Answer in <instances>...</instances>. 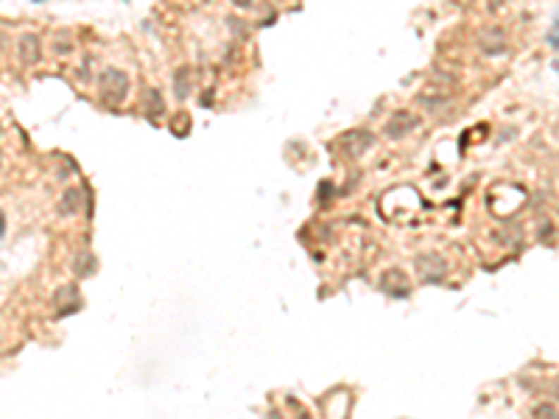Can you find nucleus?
Wrapping results in <instances>:
<instances>
[{"label": "nucleus", "instance_id": "5", "mask_svg": "<svg viewBox=\"0 0 559 419\" xmlns=\"http://www.w3.org/2000/svg\"><path fill=\"white\" fill-rule=\"evenodd\" d=\"M479 48L484 56H498V54H503V51H506V34H503L500 28H486V31H481Z\"/></svg>", "mask_w": 559, "mask_h": 419}, {"label": "nucleus", "instance_id": "11", "mask_svg": "<svg viewBox=\"0 0 559 419\" xmlns=\"http://www.w3.org/2000/svg\"><path fill=\"white\" fill-rule=\"evenodd\" d=\"M76 272H79V277L92 274V272H95V257H92V255H84L79 263H76Z\"/></svg>", "mask_w": 559, "mask_h": 419}, {"label": "nucleus", "instance_id": "7", "mask_svg": "<svg viewBox=\"0 0 559 419\" xmlns=\"http://www.w3.org/2000/svg\"><path fill=\"white\" fill-rule=\"evenodd\" d=\"M81 193L79 188H68L65 193H62V199H59V205H56V210H59V215H65V218H70V215H76L81 207Z\"/></svg>", "mask_w": 559, "mask_h": 419}, {"label": "nucleus", "instance_id": "15", "mask_svg": "<svg viewBox=\"0 0 559 419\" xmlns=\"http://www.w3.org/2000/svg\"><path fill=\"white\" fill-rule=\"evenodd\" d=\"M0 165H3V154H0Z\"/></svg>", "mask_w": 559, "mask_h": 419}, {"label": "nucleus", "instance_id": "2", "mask_svg": "<svg viewBox=\"0 0 559 419\" xmlns=\"http://www.w3.org/2000/svg\"><path fill=\"white\" fill-rule=\"evenodd\" d=\"M419 126H422V118H419L417 112H411V109H398V112H392V118L386 121L383 135L389 140H403V138H408L411 132H417Z\"/></svg>", "mask_w": 559, "mask_h": 419}, {"label": "nucleus", "instance_id": "3", "mask_svg": "<svg viewBox=\"0 0 559 419\" xmlns=\"http://www.w3.org/2000/svg\"><path fill=\"white\" fill-rule=\"evenodd\" d=\"M338 145H341V154H344V157L358 159V157L367 154V148L375 145V135H372L369 129H350V132L341 135Z\"/></svg>", "mask_w": 559, "mask_h": 419}, {"label": "nucleus", "instance_id": "12", "mask_svg": "<svg viewBox=\"0 0 559 419\" xmlns=\"http://www.w3.org/2000/svg\"><path fill=\"white\" fill-rule=\"evenodd\" d=\"M532 414H534V417H559L557 406H551V403H543V406H537Z\"/></svg>", "mask_w": 559, "mask_h": 419}, {"label": "nucleus", "instance_id": "9", "mask_svg": "<svg viewBox=\"0 0 559 419\" xmlns=\"http://www.w3.org/2000/svg\"><path fill=\"white\" fill-rule=\"evenodd\" d=\"M190 68H176L173 73V95L179 98V101H185L188 95H190Z\"/></svg>", "mask_w": 559, "mask_h": 419}, {"label": "nucleus", "instance_id": "14", "mask_svg": "<svg viewBox=\"0 0 559 419\" xmlns=\"http://www.w3.org/2000/svg\"><path fill=\"white\" fill-rule=\"evenodd\" d=\"M6 235V218H3V212H0V238Z\"/></svg>", "mask_w": 559, "mask_h": 419}, {"label": "nucleus", "instance_id": "8", "mask_svg": "<svg viewBox=\"0 0 559 419\" xmlns=\"http://www.w3.org/2000/svg\"><path fill=\"white\" fill-rule=\"evenodd\" d=\"M450 98H453V95H450V92H442V90H436V92H434V90H425V92L417 95V101H419L425 109L445 107V104H450Z\"/></svg>", "mask_w": 559, "mask_h": 419}, {"label": "nucleus", "instance_id": "13", "mask_svg": "<svg viewBox=\"0 0 559 419\" xmlns=\"http://www.w3.org/2000/svg\"><path fill=\"white\" fill-rule=\"evenodd\" d=\"M238 8H246V6H252V0H233Z\"/></svg>", "mask_w": 559, "mask_h": 419}, {"label": "nucleus", "instance_id": "10", "mask_svg": "<svg viewBox=\"0 0 559 419\" xmlns=\"http://www.w3.org/2000/svg\"><path fill=\"white\" fill-rule=\"evenodd\" d=\"M162 92L160 90H154V87H149L146 90V112H149V118H160L162 115Z\"/></svg>", "mask_w": 559, "mask_h": 419}, {"label": "nucleus", "instance_id": "1", "mask_svg": "<svg viewBox=\"0 0 559 419\" xmlns=\"http://www.w3.org/2000/svg\"><path fill=\"white\" fill-rule=\"evenodd\" d=\"M98 92H101V98L106 104H121L126 98V92H129V75L118 68L101 70V75H98Z\"/></svg>", "mask_w": 559, "mask_h": 419}, {"label": "nucleus", "instance_id": "6", "mask_svg": "<svg viewBox=\"0 0 559 419\" xmlns=\"http://www.w3.org/2000/svg\"><path fill=\"white\" fill-rule=\"evenodd\" d=\"M434 263H428V257H419L417 260V269H419V274L425 282H439V279L445 277V272H448V266H445V260L442 257H431Z\"/></svg>", "mask_w": 559, "mask_h": 419}, {"label": "nucleus", "instance_id": "4", "mask_svg": "<svg viewBox=\"0 0 559 419\" xmlns=\"http://www.w3.org/2000/svg\"><path fill=\"white\" fill-rule=\"evenodd\" d=\"M17 56L20 62L28 68V65H37L42 59V48H39V37L37 34H23L20 42H17Z\"/></svg>", "mask_w": 559, "mask_h": 419}]
</instances>
